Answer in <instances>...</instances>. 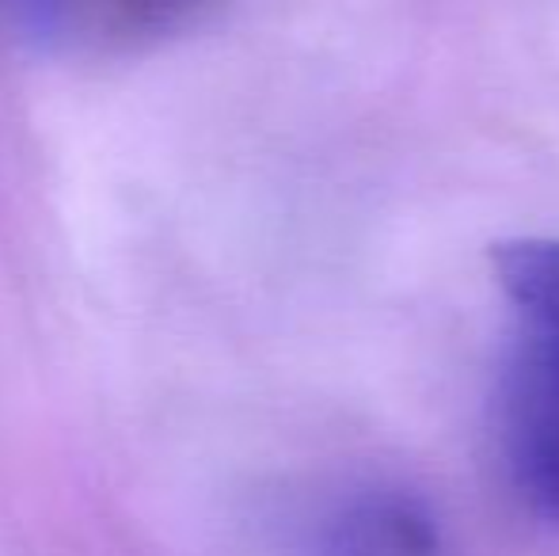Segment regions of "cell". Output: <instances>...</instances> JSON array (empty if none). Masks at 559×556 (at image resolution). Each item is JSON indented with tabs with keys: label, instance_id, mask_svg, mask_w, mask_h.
I'll use <instances>...</instances> for the list:
<instances>
[{
	"label": "cell",
	"instance_id": "cell-1",
	"mask_svg": "<svg viewBox=\"0 0 559 556\" xmlns=\"http://www.w3.org/2000/svg\"><path fill=\"white\" fill-rule=\"evenodd\" d=\"M312 556H449L427 496L396 481H358L335 492L309 527Z\"/></svg>",
	"mask_w": 559,
	"mask_h": 556
},
{
	"label": "cell",
	"instance_id": "cell-2",
	"mask_svg": "<svg viewBox=\"0 0 559 556\" xmlns=\"http://www.w3.org/2000/svg\"><path fill=\"white\" fill-rule=\"evenodd\" d=\"M214 0H12L31 38L61 54L111 58L183 31Z\"/></svg>",
	"mask_w": 559,
	"mask_h": 556
},
{
	"label": "cell",
	"instance_id": "cell-3",
	"mask_svg": "<svg viewBox=\"0 0 559 556\" xmlns=\"http://www.w3.org/2000/svg\"><path fill=\"white\" fill-rule=\"evenodd\" d=\"M491 275L518 320L514 347L559 370V237L499 240Z\"/></svg>",
	"mask_w": 559,
	"mask_h": 556
}]
</instances>
